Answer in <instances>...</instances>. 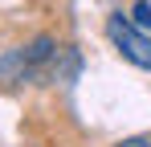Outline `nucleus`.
Instances as JSON below:
<instances>
[{"label":"nucleus","mask_w":151,"mask_h":147,"mask_svg":"<svg viewBox=\"0 0 151 147\" xmlns=\"http://www.w3.org/2000/svg\"><path fill=\"white\" fill-rule=\"evenodd\" d=\"M106 37H110V45L123 53V61L139 66V70H151V37H147V29L127 21L123 12H110L106 17Z\"/></svg>","instance_id":"obj_1"},{"label":"nucleus","mask_w":151,"mask_h":147,"mask_svg":"<svg viewBox=\"0 0 151 147\" xmlns=\"http://www.w3.org/2000/svg\"><path fill=\"white\" fill-rule=\"evenodd\" d=\"M131 21L139 24V29H151V4H147V0H135V8H131Z\"/></svg>","instance_id":"obj_2"},{"label":"nucleus","mask_w":151,"mask_h":147,"mask_svg":"<svg viewBox=\"0 0 151 147\" xmlns=\"http://www.w3.org/2000/svg\"><path fill=\"white\" fill-rule=\"evenodd\" d=\"M119 147H151V139H123Z\"/></svg>","instance_id":"obj_3"}]
</instances>
